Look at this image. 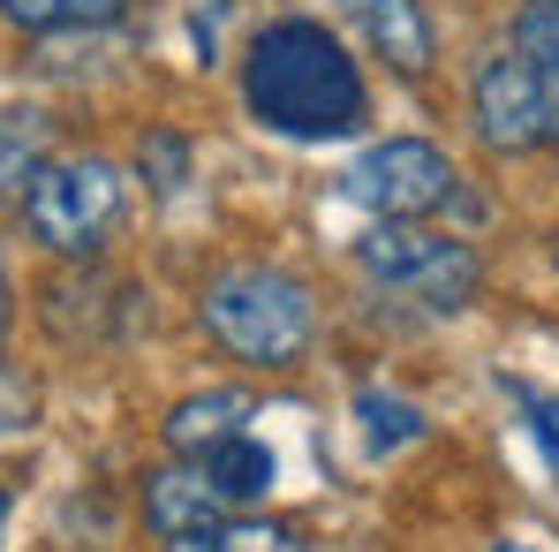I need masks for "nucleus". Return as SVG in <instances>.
<instances>
[{"label": "nucleus", "instance_id": "nucleus-8", "mask_svg": "<svg viewBox=\"0 0 559 552\" xmlns=\"http://www.w3.org/2000/svg\"><path fill=\"white\" fill-rule=\"evenodd\" d=\"M333 8L364 23V38H371L401 77H424L431 69V23L416 15V0H333Z\"/></svg>", "mask_w": 559, "mask_h": 552}, {"label": "nucleus", "instance_id": "nucleus-4", "mask_svg": "<svg viewBox=\"0 0 559 552\" xmlns=\"http://www.w3.org/2000/svg\"><path fill=\"white\" fill-rule=\"evenodd\" d=\"M23 220H31V235L46 250L92 258L98 243L114 235V220H121V175L106 160H92V152L84 160H46L23 183Z\"/></svg>", "mask_w": 559, "mask_h": 552}, {"label": "nucleus", "instance_id": "nucleus-14", "mask_svg": "<svg viewBox=\"0 0 559 552\" xmlns=\"http://www.w3.org/2000/svg\"><path fill=\"white\" fill-rule=\"evenodd\" d=\"M514 54L559 61V0H530V8L514 15Z\"/></svg>", "mask_w": 559, "mask_h": 552}, {"label": "nucleus", "instance_id": "nucleus-2", "mask_svg": "<svg viewBox=\"0 0 559 552\" xmlns=\"http://www.w3.org/2000/svg\"><path fill=\"white\" fill-rule=\"evenodd\" d=\"M197 318H204V333L227 356L265 364V371L302 364V349L318 333L310 287L287 273V266H227V273H212L204 295H197Z\"/></svg>", "mask_w": 559, "mask_h": 552}, {"label": "nucleus", "instance_id": "nucleus-12", "mask_svg": "<svg viewBox=\"0 0 559 552\" xmlns=\"http://www.w3.org/2000/svg\"><path fill=\"white\" fill-rule=\"evenodd\" d=\"M356 416H364V439H371V455H393V447H408V439L424 432V416H416L401 394H378V386L364 394V401H356Z\"/></svg>", "mask_w": 559, "mask_h": 552}, {"label": "nucleus", "instance_id": "nucleus-19", "mask_svg": "<svg viewBox=\"0 0 559 552\" xmlns=\"http://www.w3.org/2000/svg\"><path fill=\"white\" fill-rule=\"evenodd\" d=\"M0 530H8V484H0Z\"/></svg>", "mask_w": 559, "mask_h": 552}, {"label": "nucleus", "instance_id": "nucleus-3", "mask_svg": "<svg viewBox=\"0 0 559 552\" xmlns=\"http://www.w3.org/2000/svg\"><path fill=\"white\" fill-rule=\"evenodd\" d=\"M356 266H364L371 287L416 303V310H468L476 287H484V258L462 235H431L416 220H378L356 243Z\"/></svg>", "mask_w": 559, "mask_h": 552}, {"label": "nucleus", "instance_id": "nucleus-5", "mask_svg": "<svg viewBox=\"0 0 559 552\" xmlns=\"http://www.w3.org/2000/svg\"><path fill=\"white\" fill-rule=\"evenodd\" d=\"M348 197L378 212V220H431V212H447L454 197H462V167L439 152V144H424V137H385L371 144L348 175Z\"/></svg>", "mask_w": 559, "mask_h": 552}, {"label": "nucleus", "instance_id": "nucleus-11", "mask_svg": "<svg viewBox=\"0 0 559 552\" xmlns=\"http://www.w3.org/2000/svg\"><path fill=\"white\" fill-rule=\"evenodd\" d=\"M129 0H0L8 23L23 31H76V23H114Z\"/></svg>", "mask_w": 559, "mask_h": 552}, {"label": "nucleus", "instance_id": "nucleus-1", "mask_svg": "<svg viewBox=\"0 0 559 552\" xmlns=\"http://www.w3.org/2000/svg\"><path fill=\"white\" fill-rule=\"evenodd\" d=\"M242 106L295 144H325V137H356L371 92H364V69L341 54V38L310 15H280L250 38L242 54Z\"/></svg>", "mask_w": 559, "mask_h": 552}, {"label": "nucleus", "instance_id": "nucleus-9", "mask_svg": "<svg viewBox=\"0 0 559 552\" xmlns=\"http://www.w3.org/2000/svg\"><path fill=\"white\" fill-rule=\"evenodd\" d=\"M159 552H310V545H302V530L265 522V515H212L197 530L159 538Z\"/></svg>", "mask_w": 559, "mask_h": 552}, {"label": "nucleus", "instance_id": "nucleus-13", "mask_svg": "<svg viewBox=\"0 0 559 552\" xmlns=\"http://www.w3.org/2000/svg\"><path fill=\"white\" fill-rule=\"evenodd\" d=\"M38 167V114H0V197H15Z\"/></svg>", "mask_w": 559, "mask_h": 552}, {"label": "nucleus", "instance_id": "nucleus-15", "mask_svg": "<svg viewBox=\"0 0 559 552\" xmlns=\"http://www.w3.org/2000/svg\"><path fill=\"white\" fill-rule=\"evenodd\" d=\"M136 167H144V183L159 189V197H175L189 183V144L182 137H152L144 152H136Z\"/></svg>", "mask_w": 559, "mask_h": 552}, {"label": "nucleus", "instance_id": "nucleus-16", "mask_svg": "<svg viewBox=\"0 0 559 552\" xmlns=\"http://www.w3.org/2000/svg\"><path fill=\"white\" fill-rule=\"evenodd\" d=\"M38 424V378L0 364V432H31Z\"/></svg>", "mask_w": 559, "mask_h": 552}, {"label": "nucleus", "instance_id": "nucleus-7", "mask_svg": "<svg viewBox=\"0 0 559 552\" xmlns=\"http://www.w3.org/2000/svg\"><path fill=\"white\" fill-rule=\"evenodd\" d=\"M250 416H258V401L250 394H235V386H212V394H189L167 409V447L182 461L212 455V447H227V439H242L250 432Z\"/></svg>", "mask_w": 559, "mask_h": 552}, {"label": "nucleus", "instance_id": "nucleus-10", "mask_svg": "<svg viewBox=\"0 0 559 552\" xmlns=\"http://www.w3.org/2000/svg\"><path fill=\"white\" fill-rule=\"evenodd\" d=\"M273 447H258L250 432L242 439H227V447H212V455H197V477L219 492V507H250V500H265L273 492Z\"/></svg>", "mask_w": 559, "mask_h": 552}, {"label": "nucleus", "instance_id": "nucleus-6", "mask_svg": "<svg viewBox=\"0 0 559 552\" xmlns=\"http://www.w3.org/2000/svg\"><path fill=\"white\" fill-rule=\"evenodd\" d=\"M476 129L499 152L552 144V129H545V84H537V69L522 54H491L484 61V77H476Z\"/></svg>", "mask_w": 559, "mask_h": 552}, {"label": "nucleus", "instance_id": "nucleus-17", "mask_svg": "<svg viewBox=\"0 0 559 552\" xmlns=\"http://www.w3.org/2000/svg\"><path fill=\"white\" fill-rule=\"evenodd\" d=\"M491 552H552V545H545V538H499Z\"/></svg>", "mask_w": 559, "mask_h": 552}, {"label": "nucleus", "instance_id": "nucleus-18", "mask_svg": "<svg viewBox=\"0 0 559 552\" xmlns=\"http://www.w3.org/2000/svg\"><path fill=\"white\" fill-rule=\"evenodd\" d=\"M8 318H15V310H8V273H0V333H8Z\"/></svg>", "mask_w": 559, "mask_h": 552}, {"label": "nucleus", "instance_id": "nucleus-20", "mask_svg": "<svg viewBox=\"0 0 559 552\" xmlns=\"http://www.w3.org/2000/svg\"><path fill=\"white\" fill-rule=\"evenodd\" d=\"M552 409H559V401H552Z\"/></svg>", "mask_w": 559, "mask_h": 552}]
</instances>
